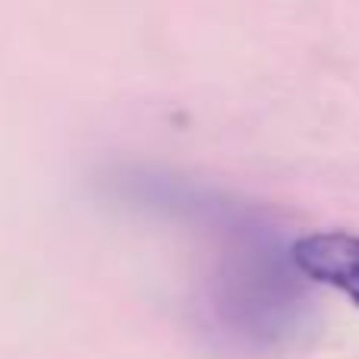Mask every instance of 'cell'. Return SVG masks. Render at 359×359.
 Returning a JSON list of instances; mask_svg holds the SVG:
<instances>
[{
    "label": "cell",
    "instance_id": "obj_1",
    "mask_svg": "<svg viewBox=\"0 0 359 359\" xmlns=\"http://www.w3.org/2000/svg\"><path fill=\"white\" fill-rule=\"evenodd\" d=\"M290 255L306 278L337 287L359 306V236L309 233L293 243Z\"/></svg>",
    "mask_w": 359,
    "mask_h": 359
}]
</instances>
